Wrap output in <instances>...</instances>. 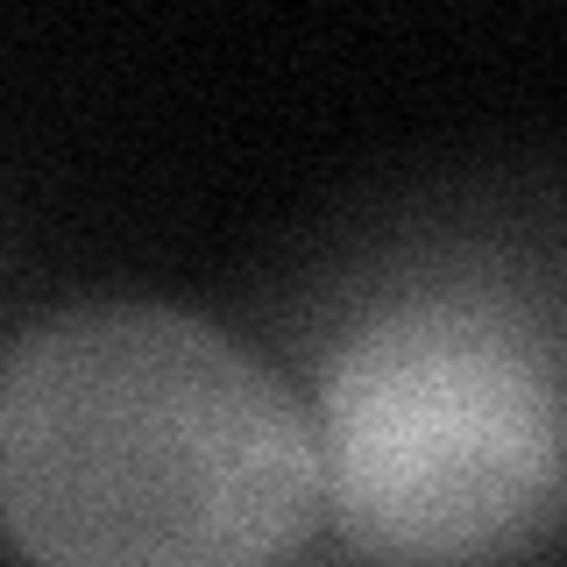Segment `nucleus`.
Instances as JSON below:
<instances>
[{"label":"nucleus","instance_id":"obj_2","mask_svg":"<svg viewBox=\"0 0 567 567\" xmlns=\"http://www.w3.org/2000/svg\"><path fill=\"white\" fill-rule=\"evenodd\" d=\"M319 504L390 567H504L560 525V327L504 291L419 284L319 362Z\"/></svg>","mask_w":567,"mask_h":567},{"label":"nucleus","instance_id":"obj_1","mask_svg":"<svg viewBox=\"0 0 567 567\" xmlns=\"http://www.w3.org/2000/svg\"><path fill=\"white\" fill-rule=\"evenodd\" d=\"M312 412L199 312L106 298L0 354V532L29 567H291Z\"/></svg>","mask_w":567,"mask_h":567}]
</instances>
